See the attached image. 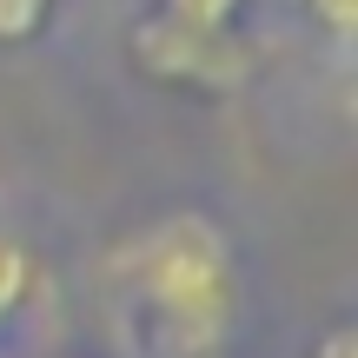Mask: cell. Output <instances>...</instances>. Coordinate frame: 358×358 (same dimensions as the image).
Listing matches in <instances>:
<instances>
[{"label": "cell", "instance_id": "cell-1", "mask_svg": "<svg viewBox=\"0 0 358 358\" xmlns=\"http://www.w3.org/2000/svg\"><path fill=\"white\" fill-rule=\"evenodd\" d=\"M100 279L120 319L159 358H219L245 312V272L232 232L192 206L120 232L100 259Z\"/></svg>", "mask_w": 358, "mask_h": 358}, {"label": "cell", "instance_id": "cell-2", "mask_svg": "<svg viewBox=\"0 0 358 358\" xmlns=\"http://www.w3.org/2000/svg\"><path fill=\"white\" fill-rule=\"evenodd\" d=\"M127 53L153 87L173 93H239L259 66L252 40L239 27H179L166 13H140Z\"/></svg>", "mask_w": 358, "mask_h": 358}, {"label": "cell", "instance_id": "cell-3", "mask_svg": "<svg viewBox=\"0 0 358 358\" xmlns=\"http://www.w3.org/2000/svg\"><path fill=\"white\" fill-rule=\"evenodd\" d=\"M34 285H40L34 252H27L13 232H0V325H7V319H20V312L34 306Z\"/></svg>", "mask_w": 358, "mask_h": 358}, {"label": "cell", "instance_id": "cell-4", "mask_svg": "<svg viewBox=\"0 0 358 358\" xmlns=\"http://www.w3.org/2000/svg\"><path fill=\"white\" fill-rule=\"evenodd\" d=\"M239 7L245 0H159L153 13H166L179 27H239Z\"/></svg>", "mask_w": 358, "mask_h": 358}, {"label": "cell", "instance_id": "cell-5", "mask_svg": "<svg viewBox=\"0 0 358 358\" xmlns=\"http://www.w3.org/2000/svg\"><path fill=\"white\" fill-rule=\"evenodd\" d=\"M53 7H60V0H0V47H20V40H34L40 27H47Z\"/></svg>", "mask_w": 358, "mask_h": 358}, {"label": "cell", "instance_id": "cell-6", "mask_svg": "<svg viewBox=\"0 0 358 358\" xmlns=\"http://www.w3.org/2000/svg\"><path fill=\"white\" fill-rule=\"evenodd\" d=\"M299 7H306L332 40H352L358 34V0H299Z\"/></svg>", "mask_w": 358, "mask_h": 358}, {"label": "cell", "instance_id": "cell-7", "mask_svg": "<svg viewBox=\"0 0 358 358\" xmlns=\"http://www.w3.org/2000/svg\"><path fill=\"white\" fill-rule=\"evenodd\" d=\"M312 358H358V325H345V319H338L332 332H319Z\"/></svg>", "mask_w": 358, "mask_h": 358}, {"label": "cell", "instance_id": "cell-8", "mask_svg": "<svg viewBox=\"0 0 358 358\" xmlns=\"http://www.w3.org/2000/svg\"><path fill=\"white\" fill-rule=\"evenodd\" d=\"M0 358H47V352H0Z\"/></svg>", "mask_w": 358, "mask_h": 358}]
</instances>
